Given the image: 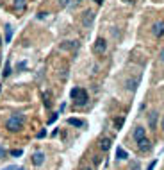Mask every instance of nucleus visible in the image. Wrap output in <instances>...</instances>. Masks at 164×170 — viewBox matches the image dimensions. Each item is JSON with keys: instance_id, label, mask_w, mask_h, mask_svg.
I'll use <instances>...</instances> for the list:
<instances>
[{"instance_id": "f257e3e1", "label": "nucleus", "mask_w": 164, "mask_h": 170, "mask_svg": "<svg viewBox=\"0 0 164 170\" xmlns=\"http://www.w3.org/2000/svg\"><path fill=\"white\" fill-rule=\"evenodd\" d=\"M23 124H25V116H23V115H13V116L7 120V129H9L11 133H18L21 127H23Z\"/></svg>"}, {"instance_id": "f03ea898", "label": "nucleus", "mask_w": 164, "mask_h": 170, "mask_svg": "<svg viewBox=\"0 0 164 170\" xmlns=\"http://www.w3.org/2000/svg\"><path fill=\"white\" fill-rule=\"evenodd\" d=\"M70 97L75 100L77 106H84V104L87 102V91L82 90V88H73L72 93H70Z\"/></svg>"}, {"instance_id": "7ed1b4c3", "label": "nucleus", "mask_w": 164, "mask_h": 170, "mask_svg": "<svg viewBox=\"0 0 164 170\" xmlns=\"http://www.w3.org/2000/svg\"><path fill=\"white\" fill-rule=\"evenodd\" d=\"M105 50H107V41L104 38H98L95 41V45H93V52L97 56H102V54H105Z\"/></svg>"}, {"instance_id": "20e7f679", "label": "nucleus", "mask_w": 164, "mask_h": 170, "mask_svg": "<svg viewBox=\"0 0 164 170\" xmlns=\"http://www.w3.org/2000/svg\"><path fill=\"white\" fill-rule=\"evenodd\" d=\"M152 32L155 38H162L164 36V20H157V22L152 25Z\"/></svg>"}, {"instance_id": "39448f33", "label": "nucleus", "mask_w": 164, "mask_h": 170, "mask_svg": "<svg viewBox=\"0 0 164 170\" xmlns=\"http://www.w3.org/2000/svg\"><path fill=\"white\" fill-rule=\"evenodd\" d=\"M150 149H152V141L145 136L143 140H139L137 141V151L139 152H143V154H146V152H150Z\"/></svg>"}, {"instance_id": "423d86ee", "label": "nucleus", "mask_w": 164, "mask_h": 170, "mask_svg": "<svg viewBox=\"0 0 164 170\" xmlns=\"http://www.w3.org/2000/svg\"><path fill=\"white\" fill-rule=\"evenodd\" d=\"M137 86H139V77H129V79L125 81V88H127L130 93H134V91L137 90Z\"/></svg>"}, {"instance_id": "0eeeda50", "label": "nucleus", "mask_w": 164, "mask_h": 170, "mask_svg": "<svg viewBox=\"0 0 164 170\" xmlns=\"http://www.w3.org/2000/svg\"><path fill=\"white\" fill-rule=\"evenodd\" d=\"M93 20H95V13H93V11H86V13L82 14V25H84V27H91Z\"/></svg>"}, {"instance_id": "6e6552de", "label": "nucleus", "mask_w": 164, "mask_h": 170, "mask_svg": "<svg viewBox=\"0 0 164 170\" xmlns=\"http://www.w3.org/2000/svg\"><path fill=\"white\" fill-rule=\"evenodd\" d=\"M132 136H134V140H136V141H139V140H143V138L146 136V131H145V127H141V125H137L136 129H134V133H132Z\"/></svg>"}, {"instance_id": "1a4fd4ad", "label": "nucleus", "mask_w": 164, "mask_h": 170, "mask_svg": "<svg viewBox=\"0 0 164 170\" xmlns=\"http://www.w3.org/2000/svg\"><path fill=\"white\" fill-rule=\"evenodd\" d=\"M111 145H112V140H111V138H107V136L100 138V143H98V147H100V151L107 152L109 149H111Z\"/></svg>"}, {"instance_id": "9d476101", "label": "nucleus", "mask_w": 164, "mask_h": 170, "mask_svg": "<svg viewBox=\"0 0 164 170\" xmlns=\"http://www.w3.org/2000/svg\"><path fill=\"white\" fill-rule=\"evenodd\" d=\"M43 161H45V154H43V152H36V154L32 156V163H34L36 166L43 165Z\"/></svg>"}, {"instance_id": "9b49d317", "label": "nucleus", "mask_w": 164, "mask_h": 170, "mask_svg": "<svg viewBox=\"0 0 164 170\" xmlns=\"http://www.w3.org/2000/svg\"><path fill=\"white\" fill-rule=\"evenodd\" d=\"M77 47H79L77 41H64V43H61L62 50H72V49H77Z\"/></svg>"}, {"instance_id": "f8f14e48", "label": "nucleus", "mask_w": 164, "mask_h": 170, "mask_svg": "<svg viewBox=\"0 0 164 170\" xmlns=\"http://www.w3.org/2000/svg\"><path fill=\"white\" fill-rule=\"evenodd\" d=\"M116 158H118V159H129V152L125 151L123 147H118V149H116Z\"/></svg>"}, {"instance_id": "ddd939ff", "label": "nucleus", "mask_w": 164, "mask_h": 170, "mask_svg": "<svg viewBox=\"0 0 164 170\" xmlns=\"http://www.w3.org/2000/svg\"><path fill=\"white\" fill-rule=\"evenodd\" d=\"M157 120H159V115H157V113H150V115H148V124H150L152 129H155V127H157Z\"/></svg>"}, {"instance_id": "4468645a", "label": "nucleus", "mask_w": 164, "mask_h": 170, "mask_svg": "<svg viewBox=\"0 0 164 170\" xmlns=\"http://www.w3.org/2000/svg\"><path fill=\"white\" fill-rule=\"evenodd\" d=\"M68 124L73 125V127H84V120H79V118H68Z\"/></svg>"}, {"instance_id": "2eb2a0df", "label": "nucleus", "mask_w": 164, "mask_h": 170, "mask_svg": "<svg viewBox=\"0 0 164 170\" xmlns=\"http://www.w3.org/2000/svg\"><path fill=\"white\" fill-rule=\"evenodd\" d=\"M125 124V116H118V118H114V127H116V131H120L121 127Z\"/></svg>"}, {"instance_id": "dca6fc26", "label": "nucleus", "mask_w": 164, "mask_h": 170, "mask_svg": "<svg viewBox=\"0 0 164 170\" xmlns=\"http://www.w3.org/2000/svg\"><path fill=\"white\" fill-rule=\"evenodd\" d=\"M11 39H13V27L6 25V43H9Z\"/></svg>"}, {"instance_id": "f3484780", "label": "nucleus", "mask_w": 164, "mask_h": 170, "mask_svg": "<svg viewBox=\"0 0 164 170\" xmlns=\"http://www.w3.org/2000/svg\"><path fill=\"white\" fill-rule=\"evenodd\" d=\"M14 7L18 11H23L25 9V0H14Z\"/></svg>"}, {"instance_id": "a211bd4d", "label": "nucleus", "mask_w": 164, "mask_h": 170, "mask_svg": "<svg viewBox=\"0 0 164 170\" xmlns=\"http://www.w3.org/2000/svg\"><path fill=\"white\" fill-rule=\"evenodd\" d=\"M9 74H11V63L7 61V63H6V68H4V77H7Z\"/></svg>"}, {"instance_id": "6ab92c4d", "label": "nucleus", "mask_w": 164, "mask_h": 170, "mask_svg": "<svg viewBox=\"0 0 164 170\" xmlns=\"http://www.w3.org/2000/svg\"><path fill=\"white\" fill-rule=\"evenodd\" d=\"M21 154H23V151H21V149H14V151H11V156H14V158L21 156Z\"/></svg>"}, {"instance_id": "aec40b11", "label": "nucleus", "mask_w": 164, "mask_h": 170, "mask_svg": "<svg viewBox=\"0 0 164 170\" xmlns=\"http://www.w3.org/2000/svg\"><path fill=\"white\" fill-rule=\"evenodd\" d=\"M45 136H46V129H41V131L36 134V138H38V140H41V138H45Z\"/></svg>"}, {"instance_id": "412c9836", "label": "nucleus", "mask_w": 164, "mask_h": 170, "mask_svg": "<svg viewBox=\"0 0 164 170\" xmlns=\"http://www.w3.org/2000/svg\"><path fill=\"white\" fill-rule=\"evenodd\" d=\"M155 165H157V159L150 161V165H148V168H146V170H153V168H155Z\"/></svg>"}, {"instance_id": "4be33fe9", "label": "nucleus", "mask_w": 164, "mask_h": 170, "mask_svg": "<svg viewBox=\"0 0 164 170\" xmlns=\"http://www.w3.org/2000/svg\"><path fill=\"white\" fill-rule=\"evenodd\" d=\"M68 4H70V0H59V6L61 7H66Z\"/></svg>"}, {"instance_id": "5701e85b", "label": "nucleus", "mask_w": 164, "mask_h": 170, "mask_svg": "<svg viewBox=\"0 0 164 170\" xmlns=\"http://www.w3.org/2000/svg\"><path fill=\"white\" fill-rule=\"evenodd\" d=\"M4 156H6V149L0 145V158H4Z\"/></svg>"}, {"instance_id": "b1692460", "label": "nucleus", "mask_w": 164, "mask_h": 170, "mask_svg": "<svg viewBox=\"0 0 164 170\" xmlns=\"http://www.w3.org/2000/svg\"><path fill=\"white\" fill-rule=\"evenodd\" d=\"M132 170H139V163H132Z\"/></svg>"}, {"instance_id": "393cba45", "label": "nucleus", "mask_w": 164, "mask_h": 170, "mask_svg": "<svg viewBox=\"0 0 164 170\" xmlns=\"http://www.w3.org/2000/svg\"><path fill=\"white\" fill-rule=\"evenodd\" d=\"M159 57H160V61H162V63H164V49H162V50H160V54H159Z\"/></svg>"}, {"instance_id": "a878e982", "label": "nucleus", "mask_w": 164, "mask_h": 170, "mask_svg": "<svg viewBox=\"0 0 164 170\" xmlns=\"http://www.w3.org/2000/svg\"><path fill=\"white\" fill-rule=\"evenodd\" d=\"M4 170H16V166H13V165H11V166H6Z\"/></svg>"}, {"instance_id": "bb28decb", "label": "nucleus", "mask_w": 164, "mask_h": 170, "mask_svg": "<svg viewBox=\"0 0 164 170\" xmlns=\"http://www.w3.org/2000/svg\"><path fill=\"white\" fill-rule=\"evenodd\" d=\"M160 127H162V131H164V116H162V120H160Z\"/></svg>"}, {"instance_id": "cd10ccee", "label": "nucleus", "mask_w": 164, "mask_h": 170, "mask_svg": "<svg viewBox=\"0 0 164 170\" xmlns=\"http://www.w3.org/2000/svg\"><path fill=\"white\" fill-rule=\"evenodd\" d=\"M123 2H129V4H132V2H136V0H123Z\"/></svg>"}, {"instance_id": "c85d7f7f", "label": "nucleus", "mask_w": 164, "mask_h": 170, "mask_svg": "<svg viewBox=\"0 0 164 170\" xmlns=\"http://www.w3.org/2000/svg\"><path fill=\"white\" fill-rule=\"evenodd\" d=\"M95 2H97V4H102V2H104V0H95Z\"/></svg>"}, {"instance_id": "c756f323", "label": "nucleus", "mask_w": 164, "mask_h": 170, "mask_svg": "<svg viewBox=\"0 0 164 170\" xmlns=\"http://www.w3.org/2000/svg\"><path fill=\"white\" fill-rule=\"evenodd\" d=\"M82 170H93V168H82Z\"/></svg>"}, {"instance_id": "7c9ffc66", "label": "nucleus", "mask_w": 164, "mask_h": 170, "mask_svg": "<svg viewBox=\"0 0 164 170\" xmlns=\"http://www.w3.org/2000/svg\"><path fill=\"white\" fill-rule=\"evenodd\" d=\"M0 45H2V39H0Z\"/></svg>"}]
</instances>
